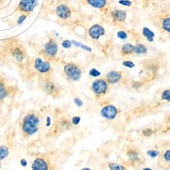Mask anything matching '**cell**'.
<instances>
[{
    "label": "cell",
    "instance_id": "6da1fadb",
    "mask_svg": "<svg viewBox=\"0 0 170 170\" xmlns=\"http://www.w3.org/2000/svg\"><path fill=\"white\" fill-rule=\"evenodd\" d=\"M38 118L33 114L27 115L25 116L23 124V130L27 134L32 135L38 130Z\"/></svg>",
    "mask_w": 170,
    "mask_h": 170
},
{
    "label": "cell",
    "instance_id": "7a4b0ae2",
    "mask_svg": "<svg viewBox=\"0 0 170 170\" xmlns=\"http://www.w3.org/2000/svg\"><path fill=\"white\" fill-rule=\"evenodd\" d=\"M8 45L10 47V51L13 57L17 61L20 62L24 58V51L20 43L16 40H9Z\"/></svg>",
    "mask_w": 170,
    "mask_h": 170
},
{
    "label": "cell",
    "instance_id": "3957f363",
    "mask_svg": "<svg viewBox=\"0 0 170 170\" xmlns=\"http://www.w3.org/2000/svg\"><path fill=\"white\" fill-rule=\"evenodd\" d=\"M64 72L68 77L74 81H77L81 76L80 69L74 63H67L64 66Z\"/></svg>",
    "mask_w": 170,
    "mask_h": 170
},
{
    "label": "cell",
    "instance_id": "277c9868",
    "mask_svg": "<svg viewBox=\"0 0 170 170\" xmlns=\"http://www.w3.org/2000/svg\"><path fill=\"white\" fill-rule=\"evenodd\" d=\"M118 113V110L114 106L112 105L106 106L101 110V115L107 119H115Z\"/></svg>",
    "mask_w": 170,
    "mask_h": 170
},
{
    "label": "cell",
    "instance_id": "5b68a950",
    "mask_svg": "<svg viewBox=\"0 0 170 170\" xmlns=\"http://www.w3.org/2000/svg\"><path fill=\"white\" fill-rule=\"evenodd\" d=\"M92 89L96 94L101 95L105 93L107 90V83L103 80H96L92 83Z\"/></svg>",
    "mask_w": 170,
    "mask_h": 170
},
{
    "label": "cell",
    "instance_id": "8992f818",
    "mask_svg": "<svg viewBox=\"0 0 170 170\" xmlns=\"http://www.w3.org/2000/svg\"><path fill=\"white\" fill-rule=\"evenodd\" d=\"M36 0H21L18 7V10L24 12H29L35 6Z\"/></svg>",
    "mask_w": 170,
    "mask_h": 170
},
{
    "label": "cell",
    "instance_id": "52a82bcc",
    "mask_svg": "<svg viewBox=\"0 0 170 170\" xmlns=\"http://www.w3.org/2000/svg\"><path fill=\"white\" fill-rule=\"evenodd\" d=\"M89 35L93 39L97 40L101 35H104L105 31L102 26L99 25H94L90 28L89 30Z\"/></svg>",
    "mask_w": 170,
    "mask_h": 170
},
{
    "label": "cell",
    "instance_id": "ba28073f",
    "mask_svg": "<svg viewBox=\"0 0 170 170\" xmlns=\"http://www.w3.org/2000/svg\"><path fill=\"white\" fill-rule=\"evenodd\" d=\"M35 67L41 73H46L51 69V65L48 61H42L40 58H37L35 60Z\"/></svg>",
    "mask_w": 170,
    "mask_h": 170
},
{
    "label": "cell",
    "instance_id": "9c48e42d",
    "mask_svg": "<svg viewBox=\"0 0 170 170\" xmlns=\"http://www.w3.org/2000/svg\"><path fill=\"white\" fill-rule=\"evenodd\" d=\"M56 12L58 17L63 19L68 18L71 15V10L65 5L58 6L56 9Z\"/></svg>",
    "mask_w": 170,
    "mask_h": 170
},
{
    "label": "cell",
    "instance_id": "30bf717a",
    "mask_svg": "<svg viewBox=\"0 0 170 170\" xmlns=\"http://www.w3.org/2000/svg\"><path fill=\"white\" fill-rule=\"evenodd\" d=\"M58 47L57 44L52 40H51L46 43L45 46V53L49 56H54L57 53Z\"/></svg>",
    "mask_w": 170,
    "mask_h": 170
},
{
    "label": "cell",
    "instance_id": "8fae6325",
    "mask_svg": "<svg viewBox=\"0 0 170 170\" xmlns=\"http://www.w3.org/2000/svg\"><path fill=\"white\" fill-rule=\"evenodd\" d=\"M32 168L34 170H47L48 165L43 159L37 158L33 163Z\"/></svg>",
    "mask_w": 170,
    "mask_h": 170
},
{
    "label": "cell",
    "instance_id": "7c38bea8",
    "mask_svg": "<svg viewBox=\"0 0 170 170\" xmlns=\"http://www.w3.org/2000/svg\"><path fill=\"white\" fill-rule=\"evenodd\" d=\"M121 78V74L119 72L111 71L107 74V81L110 83H116L119 81Z\"/></svg>",
    "mask_w": 170,
    "mask_h": 170
},
{
    "label": "cell",
    "instance_id": "4fadbf2b",
    "mask_svg": "<svg viewBox=\"0 0 170 170\" xmlns=\"http://www.w3.org/2000/svg\"><path fill=\"white\" fill-rule=\"evenodd\" d=\"M112 17L114 20L121 22L125 20L127 17V13L124 10H115L112 11Z\"/></svg>",
    "mask_w": 170,
    "mask_h": 170
},
{
    "label": "cell",
    "instance_id": "5bb4252c",
    "mask_svg": "<svg viewBox=\"0 0 170 170\" xmlns=\"http://www.w3.org/2000/svg\"><path fill=\"white\" fill-rule=\"evenodd\" d=\"M142 33L143 35L147 38V40L149 42H152L153 41L155 36L154 33L149 29L148 28H143Z\"/></svg>",
    "mask_w": 170,
    "mask_h": 170
},
{
    "label": "cell",
    "instance_id": "9a60e30c",
    "mask_svg": "<svg viewBox=\"0 0 170 170\" xmlns=\"http://www.w3.org/2000/svg\"><path fill=\"white\" fill-rule=\"evenodd\" d=\"M87 1L94 7L101 8L105 6L107 0H87Z\"/></svg>",
    "mask_w": 170,
    "mask_h": 170
},
{
    "label": "cell",
    "instance_id": "2e32d148",
    "mask_svg": "<svg viewBox=\"0 0 170 170\" xmlns=\"http://www.w3.org/2000/svg\"><path fill=\"white\" fill-rule=\"evenodd\" d=\"M135 51V47L130 43L124 44L122 47V52L124 54H130Z\"/></svg>",
    "mask_w": 170,
    "mask_h": 170
},
{
    "label": "cell",
    "instance_id": "e0dca14e",
    "mask_svg": "<svg viewBox=\"0 0 170 170\" xmlns=\"http://www.w3.org/2000/svg\"><path fill=\"white\" fill-rule=\"evenodd\" d=\"M9 151L7 148L4 145L0 146V160L4 159L8 155Z\"/></svg>",
    "mask_w": 170,
    "mask_h": 170
},
{
    "label": "cell",
    "instance_id": "ac0fdd59",
    "mask_svg": "<svg viewBox=\"0 0 170 170\" xmlns=\"http://www.w3.org/2000/svg\"><path fill=\"white\" fill-rule=\"evenodd\" d=\"M135 51L137 54L146 53L147 51V47L143 44H138L135 47Z\"/></svg>",
    "mask_w": 170,
    "mask_h": 170
},
{
    "label": "cell",
    "instance_id": "d6986e66",
    "mask_svg": "<svg viewBox=\"0 0 170 170\" xmlns=\"http://www.w3.org/2000/svg\"><path fill=\"white\" fill-rule=\"evenodd\" d=\"M162 27L164 30L170 33V17H168L163 20Z\"/></svg>",
    "mask_w": 170,
    "mask_h": 170
},
{
    "label": "cell",
    "instance_id": "ffe728a7",
    "mask_svg": "<svg viewBox=\"0 0 170 170\" xmlns=\"http://www.w3.org/2000/svg\"><path fill=\"white\" fill-rule=\"evenodd\" d=\"M109 167L112 170H124L126 169L122 165L116 163H110L109 164Z\"/></svg>",
    "mask_w": 170,
    "mask_h": 170
},
{
    "label": "cell",
    "instance_id": "44dd1931",
    "mask_svg": "<svg viewBox=\"0 0 170 170\" xmlns=\"http://www.w3.org/2000/svg\"><path fill=\"white\" fill-rule=\"evenodd\" d=\"M6 90L3 84L0 83V99H2L5 98L6 96Z\"/></svg>",
    "mask_w": 170,
    "mask_h": 170
},
{
    "label": "cell",
    "instance_id": "7402d4cb",
    "mask_svg": "<svg viewBox=\"0 0 170 170\" xmlns=\"http://www.w3.org/2000/svg\"><path fill=\"white\" fill-rule=\"evenodd\" d=\"M72 43H74L75 46L79 47L84 49L85 50L88 51H91L92 49L91 47H88V46H85L84 44H81V43H78L77 41H72Z\"/></svg>",
    "mask_w": 170,
    "mask_h": 170
},
{
    "label": "cell",
    "instance_id": "603a6c76",
    "mask_svg": "<svg viewBox=\"0 0 170 170\" xmlns=\"http://www.w3.org/2000/svg\"><path fill=\"white\" fill-rule=\"evenodd\" d=\"M161 98L162 99L165 100L170 102V90H165L162 93Z\"/></svg>",
    "mask_w": 170,
    "mask_h": 170
},
{
    "label": "cell",
    "instance_id": "cb8c5ba5",
    "mask_svg": "<svg viewBox=\"0 0 170 170\" xmlns=\"http://www.w3.org/2000/svg\"><path fill=\"white\" fill-rule=\"evenodd\" d=\"M89 75L93 77H95L99 76L101 75L100 72H99L98 70H97L96 69H91V70L89 71Z\"/></svg>",
    "mask_w": 170,
    "mask_h": 170
},
{
    "label": "cell",
    "instance_id": "d4e9b609",
    "mask_svg": "<svg viewBox=\"0 0 170 170\" xmlns=\"http://www.w3.org/2000/svg\"><path fill=\"white\" fill-rule=\"evenodd\" d=\"M143 134L145 136H150L153 134V131L150 128H145L142 131Z\"/></svg>",
    "mask_w": 170,
    "mask_h": 170
},
{
    "label": "cell",
    "instance_id": "484cf974",
    "mask_svg": "<svg viewBox=\"0 0 170 170\" xmlns=\"http://www.w3.org/2000/svg\"><path fill=\"white\" fill-rule=\"evenodd\" d=\"M117 36L122 40H125L127 38V34L123 31H120L117 33Z\"/></svg>",
    "mask_w": 170,
    "mask_h": 170
},
{
    "label": "cell",
    "instance_id": "4316f807",
    "mask_svg": "<svg viewBox=\"0 0 170 170\" xmlns=\"http://www.w3.org/2000/svg\"><path fill=\"white\" fill-rule=\"evenodd\" d=\"M71 41L69 40H65L63 41V43H62V46L64 48H66V49H68V48H69L71 47Z\"/></svg>",
    "mask_w": 170,
    "mask_h": 170
},
{
    "label": "cell",
    "instance_id": "83f0119b",
    "mask_svg": "<svg viewBox=\"0 0 170 170\" xmlns=\"http://www.w3.org/2000/svg\"><path fill=\"white\" fill-rule=\"evenodd\" d=\"M123 65L126 67L132 68L135 67V64L131 61H125L123 62Z\"/></svg>",
    "mask_w": 170,
    "mask_h": 170
},
{
    "label": "cell",
    "instance_id": "f1b7e54d",
    "mask_svg": "<svg viewBox=\"0 0 170 170\" xmlns=\"http://www.w3.org/2000/svg\"><path fill=\"white\" fill-rule=\"evenodd\" d=\"M119 3L121 5L126 6H131L132 5V2L129 0H120Z\"/></svg>",
    "mask_w": 170,
    "mask_h": 170
},
{
    "label": "cell",
    "instance_id": "f546056e",
    "mask_svg": "<svg viewBox=\"0 0 170 170\" xmlns=\"http://www.w3.org/2000/svg\"><path fill=\"white\" fill-rule=\"evenodd\" d=\"M74 102L75 103V105L78 106V107H81L83 105V101L78 98H74Z\"/></svg>",
    "mask_w": 170,
    "mask_h": 170
},
{
    "label": "cell",
    "instance_id": "4dcf8cb0",
    "mask_svg": "<svg viewBox=\"0 0 170 170\" xmlns=\"http://www.w3.org/2000/svg\"><path fill=\"white\" fill-rule=\"evenodd\" d=\"M80 121H81V118H80V116H74V118H72V123L74 125H75L78 124V123L80 122Z\"/></svg>",
    "mask_w": 170,
    "mask_h": 170
},
{
    "label": "cell",
    "instance_id": "1f68e13d",
    "mask_svg": "<svg viewBox=\"0 0 170 170\" xmlns=\"http://www.w3.org/2000/svg\"><path fill=\"white\" fill-rule=\"evenodd\" d=\"M147 154L149 155V156H151L152 157H154L156 156H157L159 154V152L156 151H148L147 152Z\"/></svg>",
    "mask_w": 170,
    "mask_h": 170
},
{
    "label": "cell",
    "instance_id": "d6a6232c",
    "mask_svg": "<svg viewBox=\"0 0 170 170\" xmlns=\"http://www.w3.org/2000/svg\"><path fill=\"white\" fill-rule=\"evenodd\" d=\"M164 158L165 160L168 161H170V150H168L164 154Z\"/></svg>",
    "mask_w": 170,
    "mask_h": 170
},
{
    "label": "cell",
    "instance_id": "836d02e7",
    "mask_svg": "<svg viewBox=\"0 0 170 170\" xmlns=\"http://www.w3.org/2000/svg\"><path fill=\"white\" fill-rule=\"evenodd\" d=\"M51 118H50L49 116H47V118H46V126H47V127H48V126H50V125H51Z\"/></svg>",
    "mask_w": 170,
    "mask_h": 170
},
{
    "label": "cell",
    "instance_id": "e575fe53",
    "mask_svg": "<svg viewBox=\"0 0 170 170\" xmlns=\"http://www.w3.org/2000/svg\"><path fill=\"white\" fill-rule=\"evenodd\" d=\"M20 164H21L23 166H26L27 164V161L25 159H22L20 161Z\"/></svg>",
    "mask_w": 170,
    "mask_h": 170
},
{
    "label": "cell",
    "instance_id": "d590c367",
    "mask_svg": "<svg viewBox=\"0 0 170 170\" xmlns=\"http://www.w3.org/2000/svg\"><path fill=\"white\" fill-rule=\"evenodd\" d=\"M83 170H91L90 168H84L82 169Z\"/></svg>",
    "mask_w": 170,
    "mask_h": 170
},
{
    "label": "cell",
    "instance_id": "8d00e7d4",
    "mask_svg": "<svg viewBox=\"0 0 170 170\" xmlns=\"http://www.w3.org/2000/svg\"><path fill=\"white\" fill-rule=\"evenodd\" d=\"M143 170H151V168H144V169H143Z\"/></svg>",
    "mask_w": 170,
    "mask_h": 170
},
{
    "label": "cell",
    "instance_id": "74e56055",
    "mask_svg": "<svg viewBox=\"0 0 170 170\" xmlns=\"http://www.w3.org/2000/svg\"><path fill=\"white\" fill-rule=\"evenodd\" d=\"M0 168H1V165H0Z\"/></svg>",
    "mask_w": 170,
    "mask_h": 170
},
{
    "label": "cell",
    "instance_id": "f35d334b",
    "mask_svg": "<svg viewBox=\"0 0 170 170\" xmlns=\"http://www.w3.org/2000/svg\"></svg>",
    "mask_w": 170,
    "mask_h": 170
}]
</instances>
